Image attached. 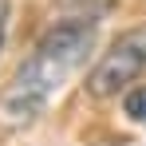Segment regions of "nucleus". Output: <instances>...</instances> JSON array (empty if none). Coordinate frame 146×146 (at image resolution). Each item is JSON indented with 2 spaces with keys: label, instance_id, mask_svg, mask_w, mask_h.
I'll return each instance as SVG.
<instances>
[{
  "label": "nucleus",
  "instance_id": "obj_2",
  "mask_svg": "<svg viewBox=\"0 0 146 146\" xmlns=\"http://www.w3.org/2000/svg\"><path fill=\"white\" fill-rule=\"evenodd\" d=\"M146 75V24L122 32L111 48L99 55V63L87 75V91L95 99H115L122 91H130Z\"/></svg>",
  "mask_w": 146,
  "mask_h": 146
},
{
  "label": "nucleus",
  "instance_id": "obj_1",
  "mask_svg": "<svg viewBox=\"0 0 146 146\" xmlns=\"http://www.w3.org/2000/svg\"><path fill=\"white\" fill-rule=\"evenodd\" d=\"M91 48H95V24L91 20L55 24L36 44V51L16 67L12 83L4 87V95H0V119L8 126L32 122L51 103V95L83 67V59H87Z\"/></svg>",
  "mask_w": 146,
  "mask_h": 146
},
{
  "label": "nucleus",
  "instance_id": "obj_4",
  "mask_svg": "<svg viewBox=\"0 0 146 146\" xmlns=\"http://www.w3.org/2000/svg\"><path fill=\"white\" fill-rule=\"evenodd\" d=\"M4 32H8V0H0V48H4Z\"/></svg>",
  "mask_w": 146,
  "mask_h": 146
},
{
  "label": "nucleus",
  "instance_id": "obj_3",
  "mask_svg": "<svg viewBox=\"0 0 146 146\" xmlns=\"http://www.w3.org/2000/svg\"><path fill=\"white\" fill-rule=\"evenodd\" d=\"M126 115L138 119V122H146V87H138V91L126 95Z\"/></svg>",
  "mask_w": 146,
  "mask_h": 146
}]
</instances>
